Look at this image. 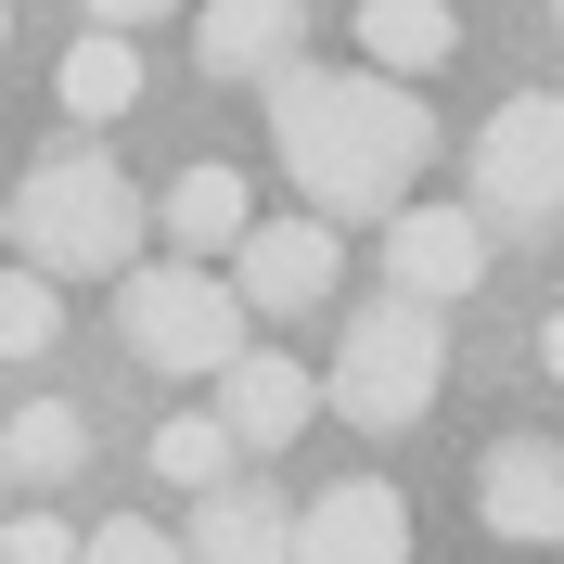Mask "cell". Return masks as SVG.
Segmentation results:
<instances>
[{
  "mask_svg": "<svg viewBox=\"0 0 564 564\" xmlns=\"http://www.w3.org/2000/svg\"><path fill=\"white\" fill-rule=\"evenodd\" d=\"M270 154H282V180H295V193L347 231V218L423 206L436 116H423L411 77H372V65H295V77L270 90Z\"/></svg>",
  "mask_w": 564,
  "mask_h": 564,
  "instance_id": "obj_1",
  "label": "cell"
},
{
  "mask_svg": "<svg viewBox=\"0 0 564 564\" xmlns=\"http://www.w3.org/2000/svg\"><path fill=\"white\" fill-rule=\"evenodd\" d=\"M154 231V206L129 193L104 141H52L26 180H13V257L52 282H129V245Z\"/></svg>",
  "mask_w": 564,
  "mask_h": 564,
  "instance_id": "obj_2",
  "label": "cell"
},
{
  "mask_svg": "<svg viewBox=\"0 0 564 564\" xmlns=\"http://www.w3.org/2000/svg\"><path fill=\"white\" fill-rule=\"evenodd\" d=\"M436 386H449V334H436L423 295H359V308L334 321V372H321L334 423H359V436H411V423L436 411Z\"/></svg>",
  "mask_w": 564,
  "mask_h": 564,
  "instance_id": "obj_3",
  "label": "cell"
},
{
  "mask_svg": "<svg viewBox=\"0 0 564 564\" xmlns=\"http://www.w3.org/2000/svg\"><path fill=\"white\" fill-rule=\"evenodd\" d=\"M116 334H129L141 372H231L245 359V282L206 270V257H154V270L116 282Z\"/></svg>",
  "mask_w": 564,
  "mask_h": 564,
  "instance_id": "obj_4",
  "label": "cell"
},
{
  "mask_svg": "<svg viewBox=\"0 0 564 564\" xmlns=\"http://www.w3.org/2000/svg\"><path fill=\"white\" fill-rule=\"evenodd\" d=\"M462 206L488 218V231H552L564 218V90H513L475 129V193Z\"/></svg>",
  "mask_w": 564,
  "mask_h": 564,
  "instance_id": "obj_5",
  "label": "cell"
},
{
  "mask_svg": "<svg viewBox=\"0 0 564 564\" xmlns=\"http://www.w3.org/2000/svg\"><path fill=\"white\" fill-rule=\"evenodd\" d=\"M334 270H347V231H334L321 206L257 218V245L231 257V282H245V308H257V321H308V308H334Z\"/></svg>",
  "mask_w": 564,
  "mask_h": 564,
  "instance_id": "obj_6",
  "label": "cell"
},
{
  "mask_svg": "<svg viewBox=\"0 0 564 564\" xmlns=\"http://www.w3.org/2000/svg\"><path fill=\"white\" fill-rule=\"evenodd\" d=\"M488 218L475 206H398L386 218V295H423V308H462L488 282Z\"/></svg>",
  "mask_w": 564,
  "mask_h": 564,
  "instance_id": "obj_7",
  "label": "cell"
},
{
  "mask_svg": "<svg viewBox=\"0 0 564 564\" xmlns=\"http://www.w3.org/2000/svg\"><path fill=\"white\" fill-rule=\"evenodd\" d=\"M475 513L500 552H564V436H500L475 462Z\"/></svg>",
  "mask_w": 564,
  "mask_h": 564,
  "instance_id": "obj_8",
  "label": "cell"
},
{
  "mask_svg": "<svg viewBox=\"0 0 564 564\" xmlns=\"http://www.w3.org/2000/svg\"><path fill=\"white\" fill-rule=\"evenodd\" d=\"M295 564H411V500L386 475H347L295 513Z\"/></svg>",
  "mask_w": 564,
  "mask_h": 564,
  "instance_id": "obj_9",
  "label": "cell"
},
{
  "mask_svg": "<svg viewBox=\"0 0 564 564\" xmlns=\"http://www.w3.org/2000/svg\"><path fill=\"white\" fill-rule=\"evenodd\" d=\"M295 39H308V13H295V0H206V13H193V65H206L218 90H231V77L282 90V77L308 65Z\"/></svg>",
  "mask_w": 564,
  "mask_h": 564,
  "instance_id": "obj_10",
  "label": "cell"
},
{
  "mask_svg": "<svg viewBox=\"0 0 564 564\" xmlns=\"http://www.w3.org/2000/svg\"><path fill=\"white\" fill-rule=\"evenodd\" d=\"M218 423H231L245 449H295V436L321 423V372L282 359V347H245L231 372H218Z\"/></svg>",
  "mask_w": 564,
  "mask_h": 564,
  "instance_id": "obj_11",
  "label": "cell"
},
{
  "mask_svg": "<svg viewBox=\"0 0 564 564\" xmlns=\"http://www.w3.org/2000/svg\"><path fill=\"white\" fill-rule=\"evenodd\" d=\"M180 539H193V564H295V500L257 488V475H231V488L193 500Z\"/></svg>",
  "mask_w": 564,
  "mask_h": 564,
  "instance_id": "obj_12",
  "label": "cell"
},
{
  "mask_svg": "<svg viewBox=\"0 0 564 564\" xmlns=\"http://www.w3.org/2000/svg\"><path fill=\"white\" fill-rule=\"evenodd\" d=\"M154 231H167L180 257H245L257 245V193H245V167H180L167 180V206H154Z\"/></svg>",
  "mask_w": 564,
  "mask_h": 564,
  "instance_id": "obj_13",
  "label": "cell"
},
{
  "mask_svg": "<svg viewBox=\"0 0 564 564\" xmlns=\"http://www.w3.org/2000/svg\"><path fill=\"white\" fill-rule=\"evenodd\" d=\"M449 52H462L449 0H359V65L372 77H436Z\"/></svg>",
  "mask_w": 564,
  "mask_h": 564,
  "instance_id": "obj_14",
  "label": "cell"
},
{
  "mask_svg": "<svg viewBox=\"0 0 564 564\" xmlns=\"http://www.w3.org/2000/svg\"><path fill=\"white\" fill-rule=\"evenodd\" d=\"M52 90H65V116H77V129H104V116H129V104H141V39H116V26L65 39V65H52Z\"/></svg>",
  "mask_w": 564,
  "mask_h": 564,
  "instance_id": "obj_15",
  "label": "cell"
},
{
  "mask_svg": "<svg viewBox=\"0 0 564 564\" xmlns=\"http://www.w3.org/2000/svg\"><path fill=\"white\" fill-rule=\"evenodd\" d=\"M0 462H13V488H65L77 462H90V423H77V398H26V411L0 423Z\"/></svg>",
  "mask_w": 564,
  "mask_h": 564,
  "instance_id": "obj_16",
  "label": "cell"
},
{
  "mask_svg": "<svg viewBox=\"0 0 564 564\" xmlns=\"http://www.w3.org/2000/svg\"><path fill=\"white\" fill-rule=\"evenodd\" d=\"M231 449H245V436H231V423L218 411H180V423H154V475H167V488H231Z\"/></svg>",
  "mask_w": 564,
  "mask_h": 564,
  "instance_id": "obj_17",
  "label": "cell"
},
{
  "mask_svg": "<svg viewBox=\"0 0 564 564\" xmlns=\"http://www.w3.org/2000/svg\"><path fill=\"white\" fill-rule=\"evenodd\" d=\"M52 334H65V282L13 257V282H0V347H13V359H39Z\"/></svg>",
  "mask_w": 564,
  "mask_h": 564,
  "instance_id": "obj_18",
  "label": "cell"
},
{
  "mask_svg": "<svg viewBox=\"0 0 564 564\" xmlns=\"http://www.w3.org/2000/svg\"><path fill=\"white\" fill-rule=\"evenodd\" d=\"M0 564H90V527L39 513V500H13V527H0Z\"/></svg>",
  "mask_w": 564,
  "mask_h": 564,
  "instance_id": "obj_19",
  "label": "cell"
},
{
  "mask_svg": "<svg viewBox=\"0 0 564 564\" xmlns=\"http://www.w3.org/2000/svg\"><path fill=\"white\" fill-rule=\"evenodd\" d=\"M90 564H193V539H180V527H141V513H116V527H90Z\"/></svg>",
  "mask_w": 564,
  "mask_h": 564,
  "instance_id": "obj_20",
  "label": "cell"
},
{
  "mask_svg": "<svg viewBox=\"0 0 564 564\" xmlns=\"http://www.w3.org/2000/svg\"><path fill=\"white\" fill-rule=\"evenodd\" d=\"M77 13H90V26H116V39H129V26H154V13H206V0H77Z\"/></svg>",
  "mask_w": 564,
  "mask_h": 564,
  "instance_id": "obj_21",
  "label": "cell"
},
{
  "mask_svg": "<svg viewBox=\"0 0 564 564\" xmlns=\"http://www.w3.org/2000/svg\"><path fill=\"white\" fill-rule=\"evenodd\" d=\"M539 372H564V308H552V321H539Z\"/></svg>",
  "mask_w": 564,
  "mask_h": 564,
  "instance_id": "obj_22",
  "label": "cell"
},
{
  "mask_svg": "<svg viewBox=\"0 0 564 564\" xmlns=\"http://www.w3.org/2000/svg\"><path fill=\"white\" fill-rule=\"evenodd\" d=\"M552 26H564V0H552Z\"/></svg>",
  "mask_w": 564,
  "mask_h": 564,
  "instance_id": "obj_23",
  "label": "cell"
}]
</instances>
